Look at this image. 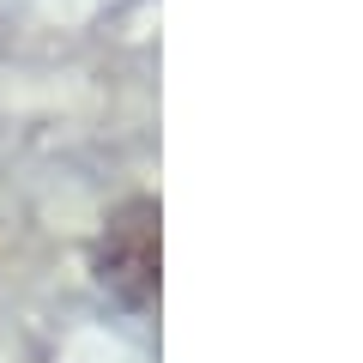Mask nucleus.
Returning a JSON list of instances; mask_svg holds the SVG:
<instances>
[{
    "label": "nucleus",
    "mask_w": 363,
    "mask_h": 363,
    "mask_svg": "<svg viewBox=\"0 0 363 363\" xmlns=\"http://www.w3.org/2000/svg\"><path fill=\"white\" fill-rule=\"evenodd\" d=\"M91 272L97 285L121 303V309H152L157 303V200H121L104 218V236L91 248Z\"/></svg>",
    "instance_id": "obj_1"
}]
</instances>
